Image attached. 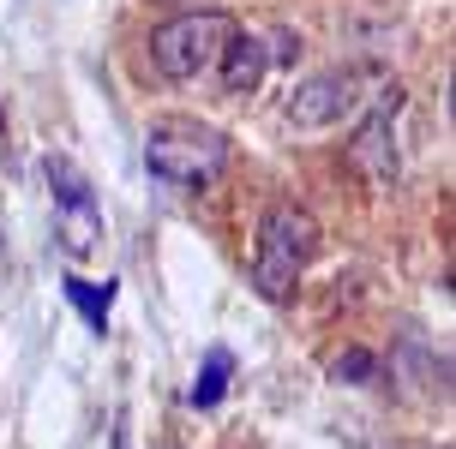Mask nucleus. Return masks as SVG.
Here are the masks:
<instances>
[{
  "label": "nucleus",
  "mask_w": 456,
  "mask_h": 449,
  "mask_svg": "<svg viewBox=\"0 0 456 449\" xmlns=\"http://www.w3.org/2000/svg\"><path fill=\"white\" fill-rule=\"evenodd\" d=\"M228 372H234V359H228L223 348H210L205 372H199V383H192V407H210V402H223V389H228Z\"/></svg>",
  "instance_id": "obj_8"
},
{
  "label": "nucleus",
  "mask_w": 456,
  "mask_h": 449,
  "mask_svg": "<svg viewBox=\"0 0 456 449\" xmlns=\"http://www.w3.org/2000/svg\"><path fill=\"white\" fill-rule=\"evenodd\" d=\"M396 114H403V90L390 84L385 96L354 120V138H348V168H354L372 192H385L390 180H396Z\"/></svg>",
  "instance_id": "obj_6"
},
{
  "label": "nucleus",
  "mask_w": 456,
  "mask_h": 449,
  "mask_svg": "<svg viewBox=\"0 0 456 449\" xmlns=\"http://www.w3.org/2000/svg\"><path fill=\"white\" fill-rule=\"evenodd\" d=\"M43 174H48V192H54V234H61V246L72 258L102 252V204H96L91 180L78 174L67 156H48Z\"/></svg>",
  "instance_id": "obj_5"
},
{
  "label": "nucleus",
  "mask_w": 456,
  "mask_h": 449,
  "mask_svg": "<svg viewBox=\"0 0 456 449\" xmlns=\"http://www.w3.org/2000/svg\"><path fill=\"white\" fill-rule=\"evenodd\" d=\"M390 90V78L379 67H324L313 78H300L282 102V120L295 132H330L342 120H361L379 96Z\"/></svg>",
  "instance_id": "obj_3"
},
{
  "label": "nucleus",
  "mask_w": 456,
  "mask_h": 449,
  "mask_svg": "<svg viewBox=\"0 0 456 449\" xmlns=\"http://www.w3.org/2000/svg\"><path fill=\"white\" fill-rule=\"evenodd\" d=\"M228 43H234V19L228 12H181V19L151 30V67L162 78H175V84H192V78L216 72Z\"/></svg>",
  "instance_id": "obj_4"
},
{
  "label": "nucleus",
  "mask_w": 456,
  "mask_h": 449,
  "mask_svg": "<svg viewBox=\"0 0 456 449\" xmlns=\"http://www.w3.org/2000/svg\"><path fill=\"white\" fill-rule=\"evenodd\" d=\"M144 168L168 192H210L228 168V138L205 120H157L144 132Z\"/></svg>",
  "instance_id": "obj_2"
},
{
  "label": "nucleus",
  "mask_w": 456,
  "mask_h": 449,
  "mask_svg": "<svg viewBox=\"0 0 456 449\" xmlns=\"http://www.w3.org/2000/svg\"><path fill=\"white\" fill-rule=\"evenodd\" d=\"M319 216L300 204H271L258 216V240H252V288L271 306H289L300 288V276L319 258Z\"/></svg>",
  "instance_id": "obj_1"
},
{
  "label": "nucleus",
  "mask_w": 456,
  "mask_h": 449,
  "mask_svg": "<svg viewBox=\"0 0 456 449\" xmlns=\"http://www.w3.org/2000/svg\"><path fill=\"white\" fill-rule=\"evenodd\" d=\"M216 72H223V90H258V78L271 72V48L258 43V36H247V30H234V43L223 48V60H216Z\"/></svg>",
  "instance_id": "obj_7"
}]
</instances>
